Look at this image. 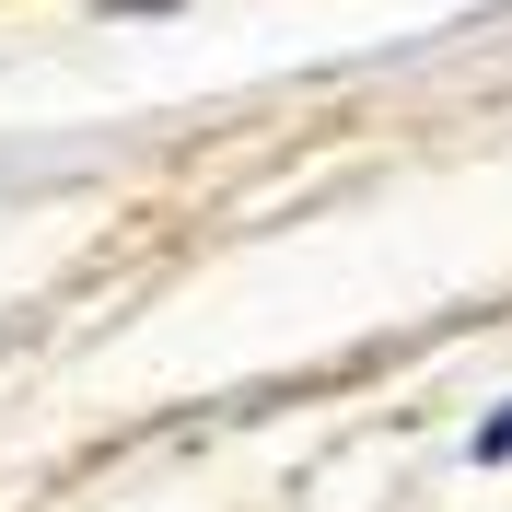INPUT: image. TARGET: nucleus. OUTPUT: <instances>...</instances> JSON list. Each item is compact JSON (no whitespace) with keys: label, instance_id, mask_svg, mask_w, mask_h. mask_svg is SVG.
Returning a JSON list of instances; mask_svg holds the SVG:
<instances>
[{"label":"nucleus","instance_id":"obj_1","mask_svg":"<svg viewBox=\"0 0 512 512\" xmlns=\"http://www.w3.org/2000/svg\"><path fill=\"white\" fill-rule=\"evenodd\" d=\"M478 454H512V408H501V419H489V431H478Z\"/></svg>","mask_w":512,"mask_h":512}]
</instances>
